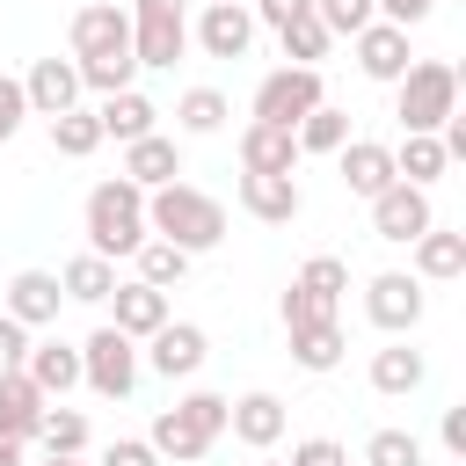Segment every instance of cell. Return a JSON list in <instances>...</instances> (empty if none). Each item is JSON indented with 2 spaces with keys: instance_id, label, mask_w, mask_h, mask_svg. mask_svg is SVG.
<instances>
[{
  "instance_id": "16",
  "label": "cell",
  "mask_w": 466,
  "mask_h": 466,
  "mask_svg": "<svg viewBox=\"0 0 466 466\" xmlns=\"http://www.w3.org/2000/svg\"><path fill=\"white\" fill-rule=\"evenodd\" d=\"M226 430H233L248 451H269V444L291 430V415H284V400H277V393H262V386H255V393L226 400Z\"/></svg>"
},
{
  "instance_id": "17",
  "label": "cell",
  "mask_w": 466,
  "mask_h": 466,
  "mask_svg": "<svg viewBox=\"0 0 466 466\" xmlns=\"http://www.w3.org/2000/svg\"><path fill=\"white\" fill-rule=\"evenodd\" d=\"M58 306H66V291H58L51 269H15V277H7V306H0L7 320H22V328H51Z\"/></svg>"
},
{
  "instance_id": "18",
  "label": "cell",
  "mask_w": 466,
  "mask_h": 466,
  "mask_svg": "<svg viewBox=\"0 0 466 466\" xmlns=\"http://www.w3.org/2000/svg\"><path fill=\"white\" fill-rule=\"evenodd\" d=\"M116 175H124V182H138V189H167V182H182V146H175L167 131H153V138H131Z\"/></svg>"
},
{
  "instance_id": "39",
  "label": "cell",
  "mask_w": 466,
  "mask_h": 466,
  "mask_svg": "<svg viewBox=\"0 0 466 466\" xmlns=\"http://www.w3.org/2000/svg\"><path fill=\"white\" fill-rule=\"evenodd\" d=\"M299 284H306V291H320V299H335V306H342V291H350V262H342V255H313V262H306V269H299Z\"/></svg>"
},
{
  "instance_id": "41",
  "label": "cell",
  "mask_w": 466,
  "mask_h": 466,
  "mask_svg": "<svg viewBox=\"0 0 466 466\" xmlns=\"http://www.w3.org/2000/svg\"><path fill=\"white\" fill-rule=\"evenodd\" d=\"M22 116H29V95H22V80H15V73H0V146L22 131Z\"/></svg>"
},
{
  "instance_id": "42",
  "label": "cell",
  "mask_w": 466,
  "mask_h": 466,
  "mask_svg": "<svg viewBox=\"0 0 466 466\" xmlns=\"http://www.w3.org/2000/svg\"><path fill=\"white\" fill-rule=\"evenodd\" d=\"M248 15H255V29H284V22L313 15V0H248Z\"/></svg>"
},
{
  "instance_id": "45",
  "label": "cell",
  "mask_w": 466,
  "mask_h": 466,
  "mask_svg": "<svg viewBox=\"0 0 466 466\" xmlns=\"http://www.w3.org/2000/svg\"><path fill=\"white\" fill-rule=\"evenodd\" d=\"M430 7H437V0H371V15H379V22H393V29L430 22Z\"/></svg>"
},
{
  "instance_id": "12",
  "label": "cell",
  "mask_w": 466,
  "mask_h": 466,
  "mask_svg": "<svg viewBox=\"0 0 466 466\" xmlns=\"http://www.w3.org/2000/svg\"><path fill=\"white\" fill-rule=\"evenodd\" d=\"M189 44H204L211 58H248V44H255V15H248V0H211V7L189 22Z\"/></svg>"
},
{
  "instance_id": "5",
  "label": "cell",
  "mask_w": 466,
  "mask_h": 466,
  "mask_svg": "<svg viewBox=\"0 0 466 466\" xmlns=\"http://www.w3.org/2000/svg\"><path fill=\"white\" fill-rule=\"evenodd\" d=\"M131 58L138 73H175V58L189 51V7L182 0H131Z\"/></svg>"
},
{
  "instance_id": "28",
  "label": "cell",
  "mask_w": 466,
  "mask_h": 466,
  "mask_svg": "<svg viewBox=\"0 0 466 466\" xmlns=\"http://www.w3.org/2000/svg\"><path fill=\"white\" fill-rule=\"evenodd\" d=\"M36 444H44V459H80L87 451V415L66 408V400H51L44 422H36Z\"/></svg>"
},
{
  "instance_id": "2",
  "label": "cell",
  "mask_w": 466,
  "mask_h": 466,
  "mask_svg": "<svg viewBox=\"0 0 466 466\" xmlns=\"http://www.w3.org/2000/svg\"><path fill=\"white\" fill-rule=\"evenodd\" d=\"M80 218H87V255H102V262L138 255V248L153 240V233H146V189H138V182H124V175L95 182V189H87V204H80Z\"/></svg>"
},
{
  "instance_id": "36",
  "label": "cell",
  "mask_w": 466,
  "mask_h": 466,
  "mask_svg": "<svg viewBox=\"0 0 466 466\" xmlns=\"http://www.w3.org/2000/svg\"><path fill=\"white\" fill-rule=\"evenodd\" d=\"M277 313H284V335H291V328H328V320H342V306H335V299H320V291H306L299 277H291V291H284V306H277Z\"/></svg>"
},
{
  "instance_id": "3",
  "label": "cell",
  "mask_w": 466,
  "mask_h": 466,
  "mask_svg": "<svg viewBox=\"0 0 466 466\" xmlns=\"http://www.w3.org/2000/svg\"><path fill=\"white\" fill-rule=\"evenodd\" d=\"M393 116L408 138H437L459 116V66L451 58H408V73L393 80Z\"/></svg>"
},
{
  "instance_id": "8",
  "label": "cell",
  "mask_w": 466,
  "mask_h": 466,
  "mask_svg": "<svg viewBox=\"0 0 466 466\" xmlns=\"http://www.w3.org/2000/svg\"><path fill=\"white\" fill-rule=\"evenodd\" d=\"M422 284L408 277V269H379L371 284H364V320L393 342V335H415V320H422Z\"/></svg>"
},
{
  "instance_id": "6",
  "label": "cell",
  "mask_w": 466,
  "mask_h": 466,
  "mask_svg": "<svg viewBox=\"0 0 466 466\" xmlns=\"http://www.w3.org/2000/svg\"><path fill=\"white\" fill-rule=\"evenodd\" d=\"M328 102L320 87V66H277L255 80V116L248 124H277V131H299V116H313Z\"/></svg>"
},
{
  "instance_id": "26",
  "label": "cell",
  "mask_w": 466,
  "mask_h": 466,
  "mask_svg": "<svg viewBox=\"0 0 466 466\" xmlns=\"http://www.w3.org/2000/svg\"><path fill=\"white\" fill-rule=\"evenodd\" d=\"M415 284H451V277H466V233H451V226H430L422 240H415V269H408Z\"/></svg>"
},
{
  "instance_id": "13",
  "label": "cell",
  "mask_w": 466,
  "mask_h": 466,
  "mask_svg": "<svg viewBox=\"0 0 466 466\" xmlns=\"http://www.w3.org/2000/svg\"><path fill=\"white\" fill-rule=\"evenodd\" d=\"M22 95H29V116H66V109H80V66L73 58H36L22 73Z\"/></svg>"
},
{
  "instance_id": "38",
  "label": "cell",
  "mask_w": 466,
  "mask_h": 466,
  "mask_svg": "<svg viewBox=\"0 0 466 466\" xmlns=\"http://www.w3.org/2000/svg\"><path fill=\"white\" fill-rule=\"evenodd\" d=\"M313 22H320L328 36H357V29H371L379 15H371V0H313Z\"/></svg>"
},
{
  "instance_id": "9",
  "label": "cell",
  "mask_w": 466,
  "mask_h": 466,
  "mask_svg": "<svg viewBox=\"0 0 466 466\" xmlns=\"http://www.w3.org/2000/svg\"><path fill=\"white\" fill-rule=\"evenodd\" d=\"M430 226H437V204H430V189H415V182H393V189H379V197H371V233H379V240H393V248H415Z\"/></svg>"
},
{
  "instance_id": "15",
  "label": "cell",
  "mask_w": 466,
  "mask_h": 466,
  "mask_svg": "<svg viewBox=\"0 0 466 466\" xmlns=\"http://www.w3.org/2000/svg\"><path fill=\"white\" fill-rule=\"evenodd\" d=\"M335 167H342V189H350V197H364V204H371L379 189H393V182H400V175H393V146H386V138H350V146L335 153Z\"/></svg>"
},
{
  "instance_id": "23",
  "label": "cell",
  "mask_w": 466,
  "mask_h": 466,
  "mask_svg": "<svg viewBox=\"0 0 466 466\" xmlns=\"http://www.w3.org/2000/svg\"><path fill=\"white\" fill-rule=\"evenodd\" d=\"M350 44H357V73H364V80H386V87H393V80L408 73V29L371 22V29H357Z\"/></svg>"
},
{
  "instance_id": "27",
  "label": "cell",
  "mask_w": 466,
  "mask_h": 466,
  "mask_svg": "<svg viewBox=\"0 0 466 466\" xmlns=\"http://www.w3.org/2000/svg\"><path fill=\"white\" fill-rule=\"evenodd\" d=\"M58 291L80 299V306H109V291H116V262H102V255H73V262L58 269Z\"/></svg>"
},
{
  "instance_id": "21",
  "label": "cell",
  "mask_w": 466,
  "mask_h": 466,
  "mask_svg": "<svg viewBox=\"0 0 466 466\" xmlns=\"http://www.w3.org/2000/svg\"><path fill=\"white\" fill-rule=\"evenodd\" d=\"M22 371L36 379V393H44V400H66V393L80 386V342H58V335H44V342H29Z\"/></svg>"
},
{
  "instance_id": "29",
  "label": "cell",
  "mask_w": 466,
  "mask_h": 466,
  "mask_svg": "<svg viewBox=\"0 0 466 466\" xmlns=\"http://www.w3.org/2000/svg\"><path fill=\"white\" fill-rule=\"evenodd\" d=\"M226 116H233V102H226L218 87H182V102H175V124H182L189 138H211V131H226Z\"/></svg>"
},
{
  "instance_id": "7",
  "label": "cell",
  "mask_w": 466,
  "mask_h": 466,
  "mask_svg": "<svg viewBox=\"0 0 466 466\" xmlns=\"http://www.w3.org/2000/svg\"><path fill=\"white\" fill-rule=\"evenodd\" d=\"M138 342L131 335H116V328H95L87 342H80V386H95L102 400H131V386H138Z\"/></svg>"
},
{
  "instance_id": "37",
  "label": "cell",
  "mask_w": 466,
  "mask_h": 466,
  "mask_svg": "<svg viewBox=\"0 0 466 466\" xmlns=\"http://www.w3.org/2000/svg\"><path fill=\"white\" fill-rule=\"evenodd\" d=\"M364 466H422V437L415 430H371Z\"/></svg>"
},
{
  "instance_id": "30",
  "label": "cell",
  "mask_w": 466,
  "mask_h": 466,
  "mask_svg": "<svg viewBox=\"0 0 466 466\" xmlns=\"http://www.w3.org/2000/svg\"><path fill=\"white\" fill-rule=\"evenodd\" d=\"M291 138H299V160H306V153H342V146H350V109L320 102L313 116H299V131H291Z\"/></svg>"
},
{
  "instance_id": "40",
  "label": "cell",
  "mask_w": 466,
  "mask_h": 466,
  "mask_svg": "<svg viewBox=\"0 0 466 466\" xmlns=\"http://www.w3.org/2000/svg\"><path fill=\"white\" fill-rule=\"evenodd\" d=\"M284 466H350V451H342V444H335V437H299V444H291V459H284Z\"/></svg>"
},
{
  "instance_id": "46",
  "label": "cell",
  "mask_w": 466,
  "mask_h": 466,
  "mask_svg": "<svg viewBox=\"0 0 466 466\" xmlns=\"http://www.w3.org/2000/svg\"><path fill=\"white\" fill-rule=\"evenodd\" d=\"M437 437H444V451H451V459H466V408H444Z\"/></svg>"
},
{
  "instance_id": "43",
  "label": "cell",
  "mask_w": 466,
  "mask_h": 466,
  "mask_svg": "<svg viewBox=\"0 0 466 466\" xmlns=\"http://www.w3.org/2000/svg\"><path fill=\"white\" fill-rule=\"evenodd\" d=\"M22 357H29V328L0 313V379H7V371H22Z\"/></svg>"
},
{
  "instance_id": "19",
  "label": "cell",
  "mask_w": 466,
  "mask_h": 466,
  "mask_svg": "<svg viewBox=\"0 0 466 466\" xmlns=\"http://www.w3.org/2000/svg\"><path fill=\"white\" fill-rule=\"evenodd\" d=\"M240 211L262 218V226H291V218L306 211L299 175H240Z\"/></svg>"
},
{
  "instance_id": "32",
  "label": "cell",
  "mask_w": 466,
  "mask_h": 466,
  "mask_svg": "<svg viewBox=\"0 0 466 466\" xmlns=\"http://www.w3.org/2000/svg\"><path fill=\"white\" fill-rule=\"evenodd\" d=\"M444 167H451V160H444V146H437V138H400V146H393V175H400V182H415V189H430Z\"/></svg>"
},
{
  "instance_id": "20",
  "label": "cell",
  "mask_w": 466,
  "mask_h": 466,
  "mask_svg": "<svg viewBox=\"0 0 466 466\" xmlns=\"http://www.w3.org/2000/svg\"><path fill=\"white\" fill-rule=\"evenodd\" d=\"M109 306H116V320H109V328H116V335H131V342H146V335H160V328L175 320V313H167V291H153V284H138V277H131V284H116V291H109Z\"/></svg>"
},
{
  "instance_id": "35",
  "label": "cell",
  "mask_w": 466,
  "mask_h": 466,
  "mask_svg": "<svg viewBox=\"0 0 466 466\" xmlns=\"http://www.w3.org/2000/svg\"><path fill=\"white\" fill-rule=\"evenodd\" d=\"M277 44H284V66H320L335 36H328L313 15H299V22H284V29H277Z\"/></svg>"
},
{
  "instance_id": "34",
  "label": "cell",
  "mask_w": 466,
  "mask_h": 466,
  "mask_svg": "<svg viewBox=\"0 0 466 466\" xmlns=\"http://www.w3.org/2000/svg\"><path fill=\"white\" fill-rule=\"evenodd\" d=\"M131 262H138V284L167 291V284H182V277H189V262H197V255H182V248H167V240H146Z\"/></svg>"
},
{
  "instance_id": "49",
  "label": "cell",
  "mask_w": 466,
  "mask_h": 466,
  "mask_svg": "<svg viewBox=\"0 0 466 466\" xmlns=\"http://www.w3.org/2000/svg\"><path fill=\"white\" fill-rule=\"evenodd\" d=\"M262 466H284V459H262Z\"/></svg>"
},
{
  "instance_id": "14",
  "label": "cell",
  "mask_w": 466,
  "mask_h": 466,
  "mask_svg": "<svg viewBox=\"0 0 466 466\" xmlns=\"http://www.w3.org/2000/svg\"><path fill=\"white\" fill-rule=\"evenodd\" d=\"M95 124H102V138L131 146V138H153V131H160V102H153L146 87H116V95L95 102Z\"/></svg>"
},
{
  "instance_id": "22",
  "label": "cell",
  "mask_w": 466,
  "mask_h": 466,
  "mask_svg": "<svg viewBox=\"0 0 466 466\" xmlns=\"http://www.w3.org/2000/svg\"><path fill=\"white\" fill-rule=\"evenodd\" d=\"M44 393L29 371H7L0 379V444H36V422H44Z\"/></svg>"
},
{
  "instance_id": "48",
  "label": "cell",
  "mask_w": 466,
  "mask_h": 466,
  "mask_svg": "<svg viewBox=\"0 0 466 466\" xmlns=\"http://www.w3.org/2000/svg\"><path fill=\"white\" fill-rule=\"evenodd\" d=\"M44 466H87V459H44Z\"/></svg>"
},
{
  "instance_id": "31",
  "label": "cell",
  "mask_w": 466,
  "mask_h": 466,
  "mask_svg": "<svg viewBox=\"0 0 466 466\" xmlns=\"http://www.w3.org/2000/svg\"><path fill=\"white\" fill-rule=\"evenodd\" d=\"M342 320H328V328H291V357H299V371H335L342 364Z\"/></svg>"
},
{
  "instance_id": "50",
  "label": "cell",
  "mask_w": 466,
  "mask_h": 466,
  "mask_svg": "<svg viewBox=\"0 0 466 466\" xmlns=\"http://www.w3.org/2000/svg\"><path fill=\"white\" fill-rule=\"evenodd\" d=\"M204 7H211V0H204Z\"/></svg>"
},
{
  "instance_id": "25",
  "label": "cell",
  "mask_w": 466,
  "mask_h": 466,
  "mask_svg": "<svg viewBox=\"0 0 466 466\" xmlns=\"http://www.w3.org/2000/svg\"><path fill=\"white\" fill-rule=\"evenodd\" d=\"M422 379H430V364H422V350H408V335H393L386 350H371V393L400 400V393H422Z\"/></svg>"
},
{
  "instance_id": "4",
  "label": "cell",
  "mask_w": 466,
  "mask_h": 466,
  "mask_svg": "<svg viewBox=\"0 0 466 466\" xmlns=\"http://www.w3.org/2000/svg\"><path fill=\"white\" fill-rule=\"evenodd\" d=\"M218 437H226V393H182V400L160 408L153 430H146V444H153L160 459H175V466H197Z\"/></svg>"
},
{
  "instance_id": "11",
  "label": "cell",
  "mask_w": 466,
  "mask_h": 466,
  "mask_svg": "<svg viewBox=\"0 0 466 466\" xmlns=\"http://www.w3.org/2000/svg\"><path fill=\"white\" fill-rule=\"evenodd\" d=\"M204 357H211V335H204L197 320H167L160 335H146V357H138V364H153L160 379H197Z\"/></svg>"
},
{
  "instance_id": "33",
  "label": "cell",
  "mask_w": 466,
  "mask_h": 466,
  "mask_svg": "<svg viewBox=\"0 0 466 466\" xmlns=\"http://www.w3.org/2000/svg\"><path fill=\"white\" fill-rule=\"evenodd\" d=\"M102 146V124H95V109H66V116H51V153H66V160H87Z\"/></svg>"
},
{
  "instance_id": "1",
  "label": "cell",
  "mask_w": 466,
  "mask_h": 466,
  "mask_svg": "<svg viewBox=\"0 0 466 466\" xmlns=\"http://www.w3.org/2000/svg\"><path fill=\"white\" fill-rule=\"evenodd\" d=\"M146 233L182 248V255H204L226 240V204L197 182H167V189H146Z\"/></svg>"
},
{
  "instance_id": "44",
  "label": "cell",
  "mask_w": 466,
  "mask_h": 466,
  "mask_svg": "<svg viewBox=\"0 0 466 466\" xmlns=\"http://www.w3.org/2000/svg\"><path fill=\"white\" fill-rule=\"evenodd\" d=\"M95 466H160V451H153L146 437H116V444H109Z\"/></svg>"
},
{
  "instance_id": "47",
  "label": "cell",
  "mask_w": 466,
  "mask_h": 466,
  "mask_svg": "<svg viewBox=\"0 0 466 466\" xmlns=\"http://www.w3.org/2000/svg\"><path fill=\"white\" fill-rule=\"evenodd\" d=\"M0 466H29V459H22V444H0Z\"/></svg>"
},
{
  "instance_id": "10",
  "label": "cell",
  "mask_w": 466,
  "mask_h": 466,
  "mask_svg": "<svg viewBox=\"0 0 466 466\" xmlns=\"http://www.w3.org/2000/svg\"><path fill=\"white\" fill-rule=\"evenodd\" d=\"M87 58H131V15L116 0H95L73 15V66Z\"/></svg>"
},
{
  "instance_id": "24",
  "label": "cell",
  "mask_w": 466,
  "mask_h": 466,
  "mask_svg": "<svg viewBox=\"0 0 466 466\" xmlns=\"http://www.w3.org/2000/svg\"><path fill=\"white\" fill-rule=\"evenodd\" d=\"M240 175H299V138L277 124H248L240 131Z\"/></svg>"
}]
</instances>
